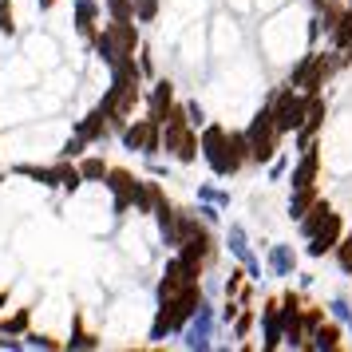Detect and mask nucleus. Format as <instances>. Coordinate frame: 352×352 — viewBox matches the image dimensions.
Returning <instances> with one entry per match:
<instances>
[{"mask_svg": "<svg viewBox=\"0 0 352 352\" xmlns=\"http://www.w3.org/2000/svg\"><path fill=\"white\" fill-rule=\"evenodd\" d=\"M0 186H4V170H0Z\"/></svg>", "mask_w": 352, "mask_h": 352, "instance_id": "38", "label": "nucleus"}, {"mask_svg": "<svg viewBox=\"0 0 352 352\" xmlns=\"http://www.w3.org/2000/svg\"><path fill=\"white\" fill-rule=\"evenodd\" d=\"M182 107H186V123H190V127H206L210 119H206V107H202V103H198V99H182Z\"/></svg>", "mask_w": 352, "mask_h": 352, "instance_id": "29", "label": "nucleus"}, {"mask_svg": "<svg viewBox=\"0 0 352 352\" xmlns=\"http://www.w3.org/2000/svg\"><path fill=\"white\" fill-rule=\"evenodd\" d=\"M265 107L273 111V123H277V131H281V135H293V131L305 123V115H309V96H305V91H297L293 83H285V87L270 91Z\"/></svg>", "mask_w": 352, "mask_h": 352, "instance_id": "6", "label": "nucleus"}, {"mask_svg": "<svg viewBox=\"0 0 352 352\" xmlns=\"http://www.w3.org/2000/svg\"><path fill=\"white\" fill-rule=\"evenodd\" d=\"M119 146L131 151V155H143V159H159L162 155V123L159 119H131L127 127L119 131Z\"/></svg>", "mask_w": 352, "mask_h": 352, "instance_id": "7", "label": "nucleus"}, {"mask_svg": "<svg viewBox=\"0 0 352 352\" xmlns=\"http://www.w3.org/2000/svg\"><path fill=\"white\" fill-rule=\"evenodd\" d=\"M24 349H44V352H52V349H64V340H56V336H48V333H24Z\"/></svg>", "mask_w": 352, "mask_h": 352, "instance_id": "27", "label": "nucleus"}, {"mask_svg": "<svg viewBox=\"0 0 352 352\" xmlns=\"http://www.w3.org/2000/svg\"><path fill=\"white\" fill-rule=\"evenodd\" d=\"M340 234H344V218H340V214H329V218H324V226H320L317 234H313V238H305V254L313 257V261H320V257H329L336 250V241H340Z\"/></svg>", "mask_w": 352, "mask_h": 352, "instance_id": "11", "label": "nucleus"}, {"mask_svg": "<svg viewBox=\"0 0 352 352\" xmlns=\"http://www.w3.org/2000/svg\"><path fill=\"white\" fill-rule=\"evenodd\" d=\"M254 324H257V313H254V305H241V313L234 317V340H250V333H254Z\"/></svg>", "mask_w": 352, "mask_h": 352, "instance_id": "24", "label": "nucleus"}, {"mask_svg": "<svg viewBox=\"0 0 352 352\" xmlns=\"http://www.w3.org/2000/svg\"><path fill=\"white\" fill-rule=\"evenodd\" d=\"M336 72V56L333 52H317V48H309L293 64V72H289V80L285 83H293L297 91H305V96H324V87H329V80H333Z\"/></svg>", "mask_w": 352, "mask_h": 352, "instance_id": "4", "label": "nucleus"}, {"mask_svg": "<svg viewBox=\"0 0 352 352\" xmlns=\"http://www.w3.org/2000/svg\"><path fill=\"white\" fill-rule=\"evenodd\" d=\"M16 178H32L44 190H60V162H16L12 166Z\"/></svg>", "mask_w": 352, "mask_h": 352, "instance_id": "16", "label": "nucleus"}, {"mask_svg": "<svg viewBox=\"0 0 352 352\" xmlns=\"http://www.w3.org/2000/svg\"><path fill=\"white\" fill-rule=\"evenodd\" d=\"M202 162L214 178H234L241 166H250V135L245 127H226V123H206L202 127Z\"/></svg>", "mask_w": 352, "mask_h": 352, "instance_id": "1", "label": "nucleus"}, {"mask_svg": "<svg viewBox=\"0 0 352 352\" xmlns=\"http://www.w3.org/2000/svg\"><path fill=\"white\" fill-rule=\"evenodd\" d=\"M333 214V206H329V198H317L313 206H309V214H305L301 222H297V230H301V238H313L320 226H324V218Z\"/></svg>", "mask_w": 352, "mask_h": 352, "instance_id": "18", "label": "nucleus"}, {"mask_svg": "<svg viewBox=\"0 0 352 352\" xmlns=\"http://www.w3.org/2000/svg\"><path fill=\"white\" fill-rule=\"evenodd\" d=\"M103 186L111 190L115 214H127V210H135V194H139V186H143V178L131 175L127 166H111L107 178H103Z\"/></svg>", "mask_w": 352, "mask_h": 352, "instance_id": "9", "label": "nucleus"}, {"mask_svg": "<svg viewBox=\"0 0 352 352\" xmlns=\"http://www.w3.org/2000/svg\"><path fill=\"white\" fill-rule=\"evenodd\" d=\"M285 175H289V155H285V151H277V155H273V162L265 166V178H270V182H281Z\"/></svg>", "mask_w": 352, "mask_h": 352, "instance_id": "30", "label": "nucleus"}, {"mask_svg": "<svg viewBox=\"0 0 352 352\" xmlns=\"http://www.w3.org/2000/svg\"><path fill=\"white\" fill-rule=\"evenodd\" d=\"M159 16V0H135V20L139 24H155Z\"/></svg>", "mask_w": 352, "mask_h": 352, "instance_id": "34", "label": "nucleus"}, {"mask_svg": "<svg viewBox=\"0 0 352 352\" xmlns=\"http://www.w3.org/2000/svg\"><path fill=\"white\" fill-rule=\"evenodd\" d=\"M36 8H40V12H52V8H56V0H36Z\"/></svg>", "mask_w": 352, "mask_h": 352, "instance_id": "36", "label": "nucleus"}, {"mask_svg": "<svg viewBox=\"0 0 352 352\" xmlns=\"http://www.w3.org/2000/svg\"><path fill=\"white\" fill-rule=\"evenodd\" d=\"M324 309H329V317L340 320V324H349V320H352V305H349V297H333V301L324 305Z\"/></svg>", "mask_w": 352, "mask_h": 352, "instance_id": "31", "label": "nucleus"}, {"mask_svg": "<svg viewBox=\"0 0 352 352\" xmlns=\"http://www.w3.org/2000/svg\"><path fill=\"white\" fill-rule=\"evenodd\" d=\"M194 214H198L206 226H214V230L222 226V206H214V202H198V206H194Z\"/></svg>", "mask_w": 352, "mask_h": 352, "instance_id": "33", "label": "nucleus"}, {"mask_svg": "<svg viewBox=\"0 0 352 352\" xmlns=\"http://www.w3.org/2000/svg\"><path fill=\"white\" fill-rule=\"evenodd\" d=\"M28 324H32V309L28 305H20L12 317L0 320V336H16V340H24V333H28Z\"/></svg>", "mask_w": 352, "mask_h": 352, "instance_id": "21", "label": "nucleus"}, {"mask_svg": "<svg viewBox=\"0 0 352 352\" xmlns=\"http://www.w3.org/2000/svg\"><path fill=\"white\" fill-rule=\"evenodd\" d=\"M317 178H320V151H317V143H313L309 151H301V159L289 166V190L317 186Z\"/></svg>", "mask_w": 352, "mask_h": 352, "instance_id": "13", "label": "nucleus"}, {"mask_svg": "<svg viewBox=\"0 0 352 352\" xmlns=\"http://www.w3.org/2000/svg\"><path fill=\"white\" fill-rule=\"evenodd\" d=\"M143 103H146V115H151V119L166 123V119H170V111L178 107L175 83H170V80H155V87H151V91H143Z\"/></svg>", "mask_w": 352, "mask_h": 352, "instance_id": "12", "label": "nucleus"}, {"mask_svg": "<svg viewBox=\"0 0 352 352\" xmlns=\"http://www.w3.org/2000/svg\"><path fill=\"white\" fill-rule=\"evenodd\" d=\"M72 20H76V36L91 44L99 32V0H72Z\"/></svg>", "mask_w": 352, "mask_h": 352, "instance_id": "15", "label": "nucleus"}, {"mask_svg": "<svg viewBox=\"0 0 352 352\" xmlns=\"http://www.w3.org/2000/svg\"><path fill=\"white\" fill-rule=\"evenodd\" d=\"M162 155L175 166H190L202 159V131L186 123V107L178 99V107L170 111V119L162 123Z\"/></svg>", "mask_w": 352, "mask_h": 352, "instance_id": "3", "label": "nucleus"}, {"mask_svg": "<svg viewBox=\"0 0 352 352\" xmlns=\"http://www.w3.org/2000/svg\"><path fill=\"white\" fill-rule=\"evenodd\" d=\"M344 329H349V336H352V320H349V324H344Z\"/></svg>", "mask_w": 352, "mask_h": 352, "instance_id": "37", "label": "nucleus"}, {"mask_svg": "<svg viewBox=\"0 0 352 352\" xmlns=\"http://www.w3.org/2000/svg\"><path fill=\"white\" fill-rule=\"evenodd\" d=\"M320 198V190L317 186H305V190H289V218H293V222H301L305 214H309V206H313V202H317Z\"/></svg>", "mask_w": 352, "mask_h": 352, "instance_id": "20", "label": "nucleus"}, {"mask_svg": "<svg viewBox=\"0 0 352 352\" xmlns=\"http://www.w3.org/2000/svg\"><path fill=\"white\" fill-rule=\"evenodd\" d=\"M333 261L344 277H352V230L340 234V241H336V250H333Z\"/></svg>", "mask_w": 352, "mask_h": 352, "instance_id": "23", "label": "nucleus"}, {"mask_svg": "<svg viewBox=\"0 0 352 352\" xmlns=\"http://www.w3.org/2000/svg\"><path fill=\"white\" fill-rule=\"evenodd\" d=\"M218 324L222 320L214 317V305H210V297L202 305H198V313L190 317V324L182 329V349H190V352H210L214 349V333H218Z\"/></svg>", "mask_w": 352, "mask_h": 352, "instance_id": "8", "label": "nucleus"}, {"mask_svg": "<svg viewBox=\"0 0 352 352\" xmlns=\"http://www.w3.org/2000/svg\"><path fill=\"white\" fill-rule=\"evenodd\" d=\"M198 202H214V206L230 210V190L214 186V182H202V186H198Z\"/></svg>", "mask_w": 352, "mask_h": 352, "instance_id": "26", "label": "nucleus"}, {"mask_svg": "<svg viewBox=\"0 0 352 352\" xmlns=\"http://www.w3.org/2000/svg\"><path fill=\"white\" fill-rule=\"evenodd\" d=\"M257 324H261V349L277 352L285 344V317H281V297H265L261 313H257Z\"/></svg>", "mask_w": 352, "mask_h": 352, "instance_id": "10", "label": "nucleus"}, {"mask_svg": "<svg viewBox=\"0 0 352 352\" xmlns=\"http://www.w3.org/2000/svg\"><path fill=\"white\" fill-rule=\"evenodd\" d=\"M139 103H143V76H131V72L111 67V83H107V91L99 99V107H103V115H107V123H111L115 135L131 123V111Z\"/></svg>", "mask_w": 352, "mask_h": 352, "instance_id": "2", "label": "nucleus"}, {"mask_svg": "<svg viewBox=\"0 0 352 352\" xmlns=\"http://www.w3.org/2000/svg\"><path fill=\"white\" fill-rule=\"evenodd\" d=\"M12 301V289H0V313H4V305Z\"/></svg>", "mask_w": 352, "mask_h": 352, "instance_id": "35", "label": "nucleus"}, {"mask_svg": "<svg viewBox=\"0 0 352 352\" xmlns=\"http://www.w3.org/2000/svg\"><path fill=\"white\" fill-rule=\"evenodd\" d=\"M344 333H349V329H344L340 320L329 317V320L317 329V333L309 336V349H313V352H336L340 344H344Z\"/></svg>", "mask_w": 352, "mask_h": 352, "instance_id": "17", "label": "nucleus"}, {"mask_svg": "<svg viewBox=\"0 0 352 352\" xmlns=\"http://www.w3.org/2000/svg\"><path fill=\"white\" fill-rule=\"evenodd\" d=\"M265 273L277 277V281L293 277V273H297V250H293L289 241H273L270 254H265Z\"/></svg>", "mask_w": 352, "mask_h": 352, "instance_id": "14", "label": "nucleus"}, {"mask_svg": "<svg viewBox=\"0 0 352 352\" xmlns=\"http://www.w3.org/2000/svg\"><path fill=\"white\" fill-rule=\"evenodd\" d=\"M107 20H135V0H103Z\"/></svg>", "mask_w": 352, "mask_h": 352, "instance_id": "28", "label": "nucleus"}, {"mask_svg": "<svg viewBox=\"0 0 352 352\" xmlns=\"http://www.w3.org/2000/svg\"><path fill=\"white\" fill-rule=\"evenodd\" d=\"M0 36H16V12H12V0H0Z\"/></svg>", "mask_w": 352, "mask_h": 352, "instance_id": "32", "label": "nucleus"}, {"mask_svg": "<svg viewBox=\"0 0 352 352\" xmlns=\"http://www.w3.org/2000/svg\"><path fill=\"white\" fill-rule=\"evenodd\" d=\"M64 349H72V352H87V349H99V336L91 333V329H83V317L76 313L72 317V336L64 340Z\"/></svg>", "mask_w": 352, "mask_h": 352, "instance_id": "19", "label": "nucleus"}, {"mask_svg": "<svg viewBox=\"0 0 352 352\" xmlns=\"http://www.w3.org/2000/svg\"><path fill=\"white\" fill-rule=\"evenodd\" d=\"M245 135H250V162H257V166H270L273 155L281 151V131H277V123H273V111L261 103L254 111V119L245 123Z\"/></svg>", "mask_w": 352, "mask_h": 352, "instance_id": "5", "label": "nucleus"}, {"mask_svg": "<svg viewBox=\"0 0 352 352\" xmlns=\"http://www.w3.org/2000/svg\"><path fill=\"white\" fill-rule=\"evenodd\" d=\"M324 320H329V309H324V305H305V309H301L305 336H313V333L320 329V324H324Z\"/></svg>", "mask_w": 352, "mask_h": 352, "instance_id": "25", "label": "nucleus"}, {"mask_svg": "<svg viewBox=\"0 0 352 352\" xmlns=\"http://www.w3.org/2000/svg\"><path fill=\"white\" fill-rule=\"evenodd\" d=\"M76 162H80V170H83V182H103L107 170H111V162L103 159V155H83Z\"/></svg>", "mask_w": 352, "mask_h": 352, "instance_id": "22", "label": "nucleus"}]
</instances>
